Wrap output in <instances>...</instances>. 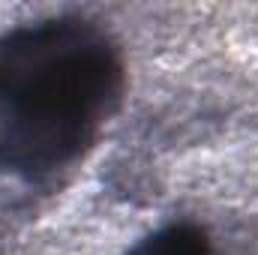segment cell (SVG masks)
<instances>
[{
	"mask_svg": "<svg viewBox=\"0 0 258 255\" xmlns=\"http://www.w3.org/2000/svg\"><path fill=\"white\" fill-rule=\"evenodd\" d=\"M123 69L108 36L78 18L0 42V168L42 174L72 162L111 114Z\"/></svg>",
	"mask_w": 258,
	"mask_h": 255,
	"instance_id": "obj_1",
	"label": "cell"
},
{
	"mask_svg": "<svg viewBox=\"0 0 258 255\" xmlns=\"http://www.w3.org/2000/svg\"><path fill=\"white\" fill-rule=\"evenodd\" d=\"M132 255H210V243L195 225H168L147 237Z\"/></svg>",
	"mask_w": 258,
	"mask_h": 255,
	"instance_id": "obj_2",
	"label": "cell"
}]
</instances>
